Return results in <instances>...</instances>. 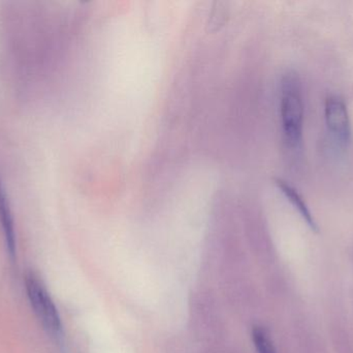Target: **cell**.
<instances>
[{
	"label": "cell",
	"mask_w": 353,
	"mask_h": 353,
	"mask_svg": "<svg viewBox=\"0 0 353 353\" xmlns=\"http://www.w3.org/2000/svg\"><path fill=\"white\" fill-rule=\"evenodd\" d=\"M0 224H1L2 232L6 240V250L10 258L14 259L17 251L14 219L10 211V201L6 196L1 180H0Z\"/></svg>",
	"instance_id": "obj_4"
},
{
	"label": "cell",
	"mask_w": 353,
	"mask_h": 353,
	"mask_svg": "<svg viewBox=\"0 0 353 353\" xmlns=\"http://www.w3.org/2000/svg\"><path fill=\"white\" fill-rule=\"evenodd\" d=\"M325 120L327 132L338 147L347 149L352 142V120L347 105L339 95H329L325 99Z\"/></svg>",
	"instance_id": "obj_3"
},
{
	"label": "cell",
	"mask_w": 353,
	"mask_h": 353,
	"mask_svg": "<svg viewBox=\"0 0 353 353\" xmlns=\"http://www.w3.org/2000/svg\"><path fill=\"white\" fill-rule=\"evenodd\" d=\"M25 289L33 312L43 329L53 336L62 333L61 317L55 303L39 277L30 271L25 277Z\"/></svg>",
	"instance_id": "obj_2"
},
{
	"label": "cell",
	"mask_w": 353,
	"mask_h": 353,
	"mask_svg": "<svg viewBox=\"0 0 353 353\" xmlns=\"http://www.w3.org/2000/svg\"><path fill=\"white\" fill-rule=\"evenodd\" d=\"M304 116L302 81L298 73L288 70L280 82V120L284 144L292 153L302 149Z\"/></svg>",
	"instance_id": "obj_1"
},
{
	"label": "cell",
	"mask_w": 353,
	"mask_h": 353,
	"mask_svg": "<svg viewBox=\"0 0 353 353\" xmlns=\"http://www.w3.org/2000/svg\"><path fill=\"white\" fill-rule=\"evenodd\" d=\"M274 182H275V184L279 189L280 192L286 197V199L292 203V207L302 216L305 222L310 226L311 229L317 231L319 226H317L314 217L311 213L310 209H309L308 205L305 202L302 195L294 187L290 186V184H288L285 180H281V178H275Z\"/></svg>",
	"instance_id": "obj_5"
},
{
	"label": "cell",
	"mask_w": 353,
	"mask_h": 353,
	"mask_svg": "<svg viewBox=\"0 0 353 353\" xmlns=\"http://www.w3.org/2000/svg\"><path fill=\"white\" fill-rule=\"evenodd\" d=\"M252 340L259 353H277L269 334L261 327L252 330Z\"/></svg>",
	"instance_id": "obj_6"
}]
</instances>
